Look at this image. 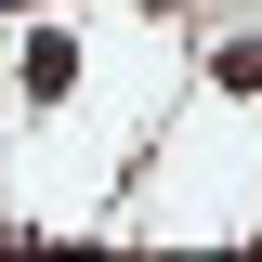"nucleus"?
<instances>
[{
    "label": "nucleus",
    "mask_w": 262,
    "mask_h": 262,
    "mask_svg": "<svg viewBox=\"0 0 262 262\" xmlns=\"http://www.w3.org/2000/svg\"><path fill=\"white\" fill-rule=\"evenodd\" d=\"M223 92H262V39H236V53H223Z\"/></svg>",
    "instance_id": "f257e3e1"
}]
</instances>
